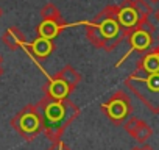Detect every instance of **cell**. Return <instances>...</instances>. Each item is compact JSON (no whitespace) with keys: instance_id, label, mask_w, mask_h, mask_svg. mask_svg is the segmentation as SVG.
I'll list each match as a JSON object with an SVG mask.
<instances>
[{"instance_id":"9","label":"cell","mask_w":159,"mask_h":150,"mask_svg":"<svg viewBox=\"0 0 159 150\" xmlns=\"http://www.w3.org/2000/svg\"><path fill=\"white\" fill-rule=\"evenodd\" d=\"M123 128L139 144H145L151 138V134H153L151 127L145 120H142L139 117H129V119H126L125 124H123Z\"/></svg>"},{"instance_id":"21","label":"cell","mask_w":159,"mask_h":150,"mask_svg":"<svg viewBox=\"0 0 159 150\" xmlns=\"http://www.w3.org/2000/svg\"><path fill=\"white\" fill-rule=\"evenodd\" d=\"M2 16H3V10H2V8H0V17H2Z\"/></svg>"},{"instance_id":"13","label":"cell","mask_w":159,"mask_h":150,"mask_svg":"<svg viewBox=\"0 0 159 150\" xmlns=\"http://www.w3.org/2000/svg\"><path fill=\"white\" fill-rule=\"evenodd\" d=\"M136 67H139L145 72H157L159 70V58L153 47L142 53V58L137 61Z\"/></svg>"},{"instance_id":"8","label":"cell","mask_w":159,"mask_h":150,"mask_svg":"<svg viewBox=\"0 0 159 150\" xmlns=\"http://www.w3.org/2000/svg\"><path fill=\"white\" fill-rule=\"evenodd\" d=\"M117 19H119L122 28L125 30L126 36L131 30H134L143 24L133 5V0H123L120 5H117Z\"/></svg>"},{"instance_id":"14","label":"cell","mask_w":159,"mask_h":150,"mask_svg":"<svg viewBox=\"0 0 159 150\" xmlns=\"http://www.w3.org/2000/svg\"><path fill=\"white\" fill-rule=\"evenodd\" d=\"M41 17L45 21H56V22H62V16L61 11L58 10V7L55 3H45L41 8Z\"/></svg>"},{"instance_id":"3","label":"cell","mask_w":159,"mask_h":150,"mask_svg":"<svg viewBox=\"0 0 159 150\" xmlns=\"http://www.w3.org/2000/svg\"><path fill=\"white\" fill-rule=\"evenodd\" d=\"M125 86L153 114H159V70L145 72L136 67L125 78Z\"/></svg>"},{"instance_id":"7","label":"cell","mask_w":159,"mask_h":150,"mask_svg":"<svg viewBox=\"0 0 159 150\" xmlns=\"http://www.w3.org/2000/svg\"><path fill=\"white\" fill-rule=\"evenodd\" d=\"M154 30H156V28H154V25H153L150 21H147V22H143L142 25H139L137 28L131 30V31L128 33V36H126V41L129 42V50L117 61L116 67H120V66L123 64V61L129 58L131 53H134V52L143 53V52H147L148 49H151L153 41H154Z\"/></svg>"},{"instance_id":"18","label":"cell","mask_w":159,"mask_h":150,"mask_svg":"<svg viewBox=\"0 0 159 150\" xmlns=\"http://www.w3.org/2000/svg\"><path fill=\"white\" fill-rule=\"evenodd\" d=\"M2 64H3V56L0 55V77H2V73H3V67H2Z\"/></svg>"},{"instance_id":"19","label":"cell","mask_w":159,"mask_h":150,"mask_svg":"<svg viewBox=\"0 0 159 150\" xmlns=\"http://www.w3.org/2000/svg\"><path fill=\"white\" fill-rule=\"evenodd\" d=\"M153 14H154V17H156V21L159 22V8H157L156 11H153Z\"/></svg>"},{"instance_id":"2","label":"cell","mask_w":159,"mask_h":150,"mask_svg":"<svg viewBox=\"0 0 159 150\" xmlns=\"http://www.w3.org/2000/svg\"><path fill=\"white\" fill-rule=\"evenodd\" d=\"M84 25L88 41L94 47L103 49L105 52L116 50L120 42L126 39V33L117 19V5L105 7L91 22H86Z\"/></svg>"},{"instance_id":"12","label":"cell","mask_w":159,"mask_h":150,"mask_svg":"<svg viewBox=\"0 0 159 150\" xmlns=\"http://www.w3.org/2000/svg\"><path fill=\"white\" fill-rule=\"evenodd\" d=\"M2 41L3 44L10 49V50H17V49H24L25 45V35L20 31L19 27L13 25L10 28H7V31L2 35Z\"/></svg>"},{"instance_id":"15","label":"cell","mask_w":159,"mask_h":150,"mask_svg":"<svg viewBox=\"0 0 159 150\" xmlns=\"http://www.w3.org/2000/svg\"><path fill=\"white\" fill-rule=\"evenodd\" d=\"M133 5H134L142 22L150 21V16L153 14V7L150 5L148 0H133Z\"/></svg>"},{"instance_id":"22","label":"cell","mask_w":159,"mask_h":150,"mask_svg":"<svg viewBox=\"0 0 159 150\" xmlns=\"http://www.w3.org/2000/svg\"><path fill=\"white\" fill-rule=\"evenodd\" d=\"M148 2H159V0H148Z\"/></svg>"},{"instance_id":"10","label":"cell","mask_w":159,"mask_h":150,"mask_svg":"<svg viewBox=\"0 0 159 150\" xmlns=\"http://www.w3.org/2000/svg\"><path fill=\"white\" fill-rule=\"evenodd\" d=\"M24 49L28 50V53L33 55L36 59L42 61V59L48 58V56L55 52L56 45H55L53 39H47V38H42V36H36L34 41L25 42Z\"/></svg>"},{"instance_id":"4","label":"cell","mask_w":159,"mask_h":150,"mask_svg":"<svg viewBox=\"0 0 159 150\" xmlns=\"http://www.w3.org/2000/svg\"><path fill=\"white\" fill-rule=\"evenodd\" d=\"M81 73L75 70L70 64L59 69L55 75L48 77L47 83L42 86L44 97L48 99H67L81 82Z\"/></svg>"},{"instance_id":"11","label":"cell","mask_w":159,"mask_h":150,"mask_svg":"<svg viewBox=\"0 0 159 150\" xmlns=\"http://www.w3.org/2000/svg\"><path fill=\"white\" fill-rule=\"evenodd\" d=\"M67 27H70V25L66 24L64 21L62 22H56V21H45V19H42V22L38 24L34 30H36L38 36H42V38H47V39H55Z\"/></svg>"},{"instance_id":"1","label":"cell","mask_w":159,"mask_h":150,"mask_svg":"<svg viewBox=\"0 0 159 150\" xmlns=\"http://www.w3.org/2000/svg\"><path fill=\"white\" fill-rule=\"evenodd\" d=\"M44 125V134L50 142H56L61 139L67 127L78 119L81 110L78 108L69 97L67 99H48L42 97L38 103H34Z\"/></svg>"},{"instance_id":"16","label":"cell","mask_w":159,"mask_h":150,"mask_svg":"<svg viewBox=\"0 0 159 150\" xmlns=\"http://www.w3.org/2000/svg\"><path fill=\"white\" fill-rule=\"evenodd\" d=\"M47 150H72L66 142H62L61 139L59 141H56V142H52V145L47 148Z\"/></svg>"},{"instance_id":"17","label":"cell","mask_w":159,"mask_h":150,"mask_svg":"<svg viewBox=\"0 0 159 150\" xmlns=\"http://www.w3.org/2000/svg\"><path fill=\"white\" fill-rule=\"evenodd\" d=\"M131 150H154V148L150 147V145H147V144H142V145H139V147H133Z\"/></svg>"},{"instance_id":"5","label":"cell","mask_w":159,"mask_h":150,"mask_svg":"<svg viewBox=\"0 0 159 150\" xmlns=\"http://www.w3.org/2000/svg\"><path fill=\"white\" fill-rule=\"evenodd\" d=\"M13 130L27 142H33L38 134L44 130L42 125V117L36 108V105L30 103L25 105L19 113H16L13 116V119L10 120Z\"/></svg>"},{"instance_id":"20","label":"cell","mask_w":159,"mask_h":150,"mask_svg":"<svg viewBox=\"0 0 159 150\" xmlns=\"http://www.w3.org/2000/svg\"><path fill=\"white\" fill-rule=\"evenodd\" d=\"M154 49V52H156V55H157V58H159V44L156 45V47H153Z\"/></svg>"},{"instance_id":"6","label":"cell","mask_w":159,"mask_h":150,"mask_svg":"<svg viewBox=\"0 0 159 150\" xmlns=\"http://www.w3.org/2000/svg\"><path fill=\"white\" fill-rule=\"evenodd\" d=\"M100 108L103 110L106 117L116 125H123L125 120L129 119V116L133 114L131 99L122 89L116 91L106 102L100 103Z\"/></svg>"}]
</instances>
